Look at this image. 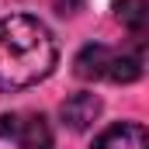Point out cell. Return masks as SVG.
<instances>
[{
    "label": "cell",
    "mask_w": 149,
    "mask_h": 149,
    "mask_svg": "<svg viewBox=\"0 0 149 149\" xmlns=\"http://www.w3.org/2000/svg\"><path fill=\"white\" fill-rule=\"evenodd\" d=\"M56 38L31 14L0 17V94L28 90L56 70Z\"/></svg>",
    "instance_id": "cell-1"
},
{
    "label": "cell",
    "mask_w": 149,
    "mask_h": 149,
    "mask_svg": "<svg viewBox=\"0 0 149 149\" xmlns=\"http://www.w3.org/2000/svg\"><path fill=\"white\" fill-rule=\"evenodd\" d=\"M142 45L114 49V45H83L73 59L80 80H108V83H135L142 76Z\"/></svg>",
    "instance_id": "cell-2"
},
{
    "label": "cell",
    "mask_w": 149,
    "mask_h": 149,
    "mask_svg": "<svg viewBox=\"0 0 149 149\" xmlns=\"http://www.w3.org/2000/svg\"><path fill=\"white\" fill-rule=\"evenodd\" d=\"M0 139H14L17 149H52V128L45 114H0Z\"/></svg>",
    "instance_id": "cell-3"
},
{
    "label": "cell",
    "mask_w": 149,
    "mask_h": 149,
    "mask_svg": "<svg viewBox=\"0 0 149 149\" xmlns=\"http://www.w3.org/2000/svg\"><path fill=\"white\" fill-rule=\"evenodd\" d=\"M90 149H149V135L142 121H118L108 125Z\"/></svg>",
    "instance_id": "cell-4"
},
{
    "label": "cell",
    "mask_w": 149,
    "mask_h": 149,
    "mask_svg": "<svg viewBox=\"0 0 149 149\" xmlns=\"http://www.w3.org/2000/svg\"><path fill=\"white\" fill-rule=\"evenodd\" d=\"M59 114H63V125H66V128H73V132H87V128L101 118V97L80 90V94H73V97L63 101Z\"/></svg>",
    "instance_id": "cell-5"
},
{
    "label": "cell",
    "mask_w": 149,
    "mask_h": 149,
    "mask_svg": "<svg viewBox=\"0 0 149 149\" xmlns=\"http://www.w3.org/2000/svg\"><path fill=\"white\" fill-rule=\"evenodd\" d=\"M114 17H118L121 28H128V35L142 45L146 24H149V3L146 0H114Z\"/></svg>",
    "instance_id": "cell-6"
}]
</instances>
